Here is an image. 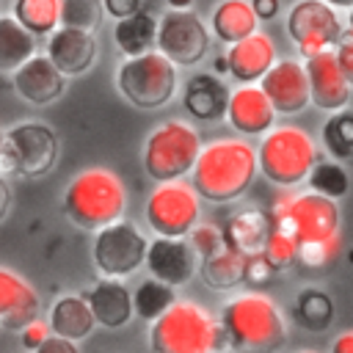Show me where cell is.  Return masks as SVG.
I'll return each mask as SVG.
<instances>
[{
  "label": "cell",
  "instance_id": "6da1fadb",
  "mask_svg": "<svg viewBox=\"0 0 353 353\" xmlns=\"http://www.w3.org/2000/svg\"><path fill=\"white\" fill-rule=\"evenodd\" d=\"M256 174V149L245 138H218L201 143L190 171V185L201 201L232 204L248 193Z\"/></svg>",
  "mask_w": 353,
  "mask_h": 353
},
{
  "label": "cell",
  "instance_id": "7a4b0ae2",
  "mask_svg": "<svg viewBox=\"0 0 353 353\" xmlns=\"http://www.w3.org/2000/svg\"><path fill=\"white\" fill-rule=\"evenodd\" d=\"M221 339L234 353H276L287 342V320L279 303L262 292H240L221 306Z\"/></svg>",
  "mask_w": 353,
  "mask_h": 353
},
{
  "label": "cell",
  "instance_id": "3957f363",
  "mask_svg": "<svg viewBox=\"0 0 353 353\" xmlns=\"http://www.w3.org/2000/svg\"><path fill=\"white\" fill-rule=\"evenodd\" d=\"M69 223L85 232H97L119 221L127 210V188L110 168H85L72 176L61 199Z\"/></svg>",
  "mask_w": 353,
  "mask_h": 353
},
{
  "label": "cell",
  "instance_id": "277c9868",
  "mask_svg": "<svg viewBox=\"0 0 353 353\" xmlns=\"http://www.w3.org/2000/svg\"><path fill=\"white\" fill-rule=\"evenodd\" d=\"M317 163L314 138L295 124H273L256 146V168L276 188H295L306 182Z\"/></svg>",
  "mask_w": 353,
  "mask_h": 353
},
{
  "label": "cell",
  "instance_id": "5b68a950",
  "mask_svg": "<svg viewBox=\"0 0 353 353\" xmlns=\"http://www.w3.org/2000/svg\"><path fill=\"white\" fill-rule=\"evenodd\" d=\"M218 342V320L196 301H174L149 325L152 353H212Z\"/></svg>",
  "mask_w": 353,
  "mask_h": 353
},
{
  "label": "cell",
  "instance_id": "8992f818",
  "mask_svg": "<svg viewBox=\"0 0 353 353\" xmlns=\"http://www.w3.org/2000/svg\"><path fill=\"white\" fill-rule=\"evenodd\" d=\"M61 141L44 121H19L0 135V176L39 179L58 163Z\"/></svg>",
  "mask_w": 353,
  "mask_h": 353
},
{
  "label": "cell",
  "instance_id": "52a82bcc",
  "mask_svg": "<svg viewBox=\"0 0 353 353\" xmlns=\"http://www.w3.org/2000/svg\"><path fill=\"white\" fill-rule=\"evenodd\" d=\"M176 69L179 66L157 50L124 58L116 69V91L138 110H157L168 105L179 91Z\"/></svg>",
  "mask_w": 353,
  "mask_h": 353
},
{
  "label": "cell",
  "instance_id": "ba28073f",
  "mask_svg": "<svg viewBox=\"0 0 353 353\" xmlns=\"http://www.w3.org/2000/svg\"><path fill=\"white\" fill-rule=\"evenodd\" d=\"M201 152V135L193 124L182 119H171L157 124L143 146H141V165L143 174L154 182L182 179L193 171V163Z\"/></svg>",
  "mask_w": 353,
  "mask_h": 353
},
{
  "label": "cell",
  "instance_id": "9c48e42d",
  "mask_svg": "<svg viewBox=\"0 0 353 353\" xmlns=\"http://www.w3.org/2000/svg\"><path fill=\"white\" fill-rule=\"evenodd\" d=\"M273 226L295 240V245L339 240V204L323 193L306 190L276 199L270 210Z\"/></svg>",
  "mask_w": 353,
  "mask_h": 353
},
{
  "label": "cell",
  "instance_id": "30bf717a",
  "mask_svg": "<svg viewBox=\"0 0 353 353\" xmlns=\"http://www.w3.org/2000/svg\"><path fill=\"white\" fill-rule=\"evenodd\" d=\"M146 223L160 237H188L201 221V196L185 179L157 182L143 204Z\"/></svg>",
  "mask_w": 353,
  "mask_h": 353
},
{
  "label": "cell",
  "instance_id": "8fae6325",
  "mask_svg": "<svg viewBox=\"0 0 353 353\" xmlns=\"http://www.w3.org/2000/svg\"><path fill=\"white\" fill-rule=\"evenodd\" d=\"M146 245H149V240L143 237V232L132 221L119 218V221L94 232L91 259H94V268L105 279H121L124 281L143 265Z\"/></svg>",
  "mask_w": 353,
  "mask_h": 353
},
{
  "label": "cell",
  "instance_id": "7c38bea8",
  "mask_svg": "<svg viewBox=\"0 0 353 353\" xmlns=\"http://www.w3.org/2000/svg\"><path fill=\"white\" fill-rule=\"evenodd\" d=\"M157 52L176 66H199L210 52V28L193 8H168L157 17Z\"/></svg>",
  "mask_w": 353,
  "mask_h": 353
},
{
  "label": "cell",
  "instance_id": "4fadbf2b",
  "mask_svg": "<svg viewBox=\"0 0 353 353\" xmlns=\"http://www.w3.org/2000/svg\"><path fill=\"white\" fill-rule=\"evenodd\" d=\"M284 30L290 41L298 47V52L309 58V55L334 50L339 36L345 33V25L339 11L325 0H298L287 11Z\"/></svg>",
  "mask_w": 353,
  "mask_h": 353
},
{
  "label": "cell",
  "instance_id": "5bb4252c",
  "mask_svg": "<svg viewBox=\"0 0 353 353\" xmlns=\"http://www.w3.org/2000/svg\"><path fill=\"white\" fill-rule=\"evenodd\" d=\"M259 88L270 99L276 116H295L309 105V80L303 61L276 58V63L262 74Z\"/></svg>",
  "mask_w": 353,
  "mask_h": 353
},
{
  "label": "cell",
  "instance_id": "9a60e30c",
  "mask_svg": "<svg viewBox=\"0 0 353 353\" xmlns=\"http://www.w3.org/2000/svg\"><path fill=\"white\" fill-rule=\"evenodd\" d=\"M303 69H306V80H309V105H314L317 110H325V113H336V110L347 108L353 88L345 80L334 50L303 58Z\"/></svg>",
  "mask_w": 353,
  "mask_h": 353
},
{
  "label": "cell",
  "instance_id": "2e32d148",
  "mask_svg": "<svg viewBox=\"0 0 353 353\" xmlns=\"http://www.w3.org/2000/svg\"><path fill=\"white\" fill-rule=\"evenodd\" d=\"M143 265L149 270V276L176 287H185L199 268V256L193 254V248L188 245L185 237H154L146 245V256Z\"/></svg>",
  "mask_w": 353,
  "mask_h": 353
},
{
  "label": "cell",
  "instance_id": "e0dca14e",
  "mask_svg": "<svg viewBox=\"0 0 353 353\" xmlns=\"http://www.w3.org/2000/svg\"><path fill=\"white\" fill-rule=\"evenodd\" d=\"M97 39L91 30H80V28H66L58 25L44 44V55L55 63V69L66 77H77L85 74L94 61H97Z\"/></svg>",
  "mask_w": 353,
  "mask_h": 353
},
{
  "label": "cell",
  "instance_id": "ac0fdd59",
  "mask_svg": "<svg viewBox=\"0 0 353 353\" xmlns=\"http://www.w3.org/2000/svg\"><path fill=\"white\" fill-rule=\"evenodd\" d=\"M11 88L28 105H50L63 97L66 74H61L47 55L33 52L19 69L11 72Z\"/></svg>",
  "mask_w": 353,
  "mask_h": 353
},
{
  "label": "cell",
  "instance_id": "d6986e66",
  "mask_svg": "<svg viewBox=\"0 0 353 353\" xmlns=\"http://www.w3.org/2000/svg\"><path fill=\"white\" fill-rule=\"evenodd\" d=\"M223 119L237 135H265L276 124V110L259 83H243L229 91Z\"/></svg>",
  "mask_w": 353,
  "mask_h": 353
},
{
  "label": "cell",
  "instance_id": "ffe728a7",
  "mask_svg": "<svg viewBox=\"0 0 353 353\" xmlns=\"http://www.w3.org/2000/svg\"><path fill=\"white\" fill-rule=\"evenodd\" d=\"M226 72L234 83H259L262 74L276 63V44L268 33L254 30L232 44H226Z\"/></svg>",
  "mask_w": 353,
  "mask_h": 353
},
{
  "label": "cell",
  "instance_id": "44dd1931",
  "mask_svg": "<svg viewBox=\"0 0 353 353\" xmlns=\"http://www.w3.org/2000/svg\"><path fill=\"white\" fill-rule=\"evenodd\" d=\"M229 85L215 72H196L182 83V108L190 119L215 124L226 116L229 102Z\"/></svg>",
  "mask_w": 353,
  "mask_h": 353
},
{
  "label": "cell",
  "instance_id": "7402d4cb",
  "mask_svg": "<svg viewBox=\"0 0 353 353\" xmlns=\"http://www.w3.org/2000/svg\"><path fill=\"white\" fill-rule=\"evenodd\" d=\"M85 301L91 306V314L97 320V325L102 328H124L135 312H132V292L124 287L121 279H99L88 292H85Z\"/></svg>",
  "mask_w": 353,
  "mask_h": 353
},
{
  "label": "cell",
  "instance_id": "603a6c76",
  "mask_svg": "<svg viewBox=\"0 0 353 353\" xmlns=\"http://www.w3.org/2000/svg\"><path fill=\"white\" fill-rule=\"evenodd\" d=\"M39 317L36 290L14 270L0 268V328L19 331Z\"/></svg>",
  "mask_w": 353,
  "mask_h": 353
},
{
  "label": "cell",
  "instance_id": "cb8c5ba5",
  "mask_svg": "<svg viewBox=\"0 0 353 353\" xmlns=\"http://www.w3.org/2000/svg\"><path fill=\"white\" fill-rule=\"evenodd\" d=\"M273 232V218L270 212L259 210V207H243L237 212H232V218L223 226V240L226 245L243 251L245 256L259 254L268 234Z\"/></svg>",
  "mask_w": 353,
  "mask_h": 353
},
{
  "label": "cell",
  "instance_id": "d4e9b609",
  "mask_svg": "<svg viewBox=\"0 0 353 353\" xmlns=\"http://www.w3.org/2000/svg\"><path fill=\"white\" fill-rule=\"evenodd\" d=\"M47 325L50 334L66 336V339H85L91 336V331L97 328V320L91 314V306L85 301V295H61L52 301L50 312H47Z\"/></svg>",
  "mask_w": 353,
  "mask_h": 353
},
{
  "label": "cell",
  "instance_id": "484cf974",
  "mask_svg": "<svg viewBox=\"0 0 353 353\" xmlns=\"http://www.w3.org/2000/svg\"><path fill=\"white\" fill-rule=\"evenodd\" d=\"M210 36L221 44H232L254 30H259V19L251 8V0H221L210 14Z\"/></svg>",
  "mask_w": 353,
  "mask_h": 353
},
{
  "label": "cell",
  "instance_id": "4316f807",
  "mask_svg": "<svg viewBox=\"0 0 353 353\" xmlns=\"http://www.w3.org/2000/svg\"><path fill=\"white\" fill-rule=\"evenodd\" d=\"M113 44L124 58L157 50V17L149 14L146 8L116 19L113 25Z\"/></svg>",
  "mask_w": 353,
  "mask_h": 353
},
{
  "label": "cell",
  "instance_id": "83f0119b",
  "mask_svg": "<svg viewBox=\"0 0 353 353\" xmlns=\"http://www.w3.org/2000/svg\"><path fill=\"white\" fill-rule=\"evenodd\" d=\"M245 262H248V256L243 251H237L232 245H223L215 254L199 259L196 273L212 290H232V287L243 284V279H245Z\"/></svg>",
  "mask_w": 353,
  "mask_h": 353
},
{
  "label": "cell",
  "instance_id": "f1b7e54d",
  "mask_svg": "<svg viewBox=\"0 0 353 353\" xmlns=\"http://www.w3.org/2000/svg\"><path fill=\"white\" fill-rule=\"evenodd\" d=\"M36 52V36L28 33L11 14L0 17V72L11 74Z\"/></svg>",
  "mask_w": 353,
  "mask_h": 353
},
{
  "label": "cell",
  "instance_id": "f546056e",
  "mask_svg": "<svg viewBox=\"0 0 353 353\" xmlns=\"http://www.w3.org/2000/svg\"><path fill=\"white\" fill-rule=\"evenodd\" d=\"M11 17L36 39L58 28V0H14Z\"/></svg>",
  "mask_w": 353,
  "mask_h": 353
},
{
  "label": "cell",
  "instance_id": "4dcf8cb0",
  "mask_svg": "<svg viewBox=\"0 0 353 353\" xmlns=\"http://www.w3.org/2000/svg\"><path fill=\"white\" fill-rule=\"evenodd\" d=\"M174 301H176L174 287L165 284V281H160V279H154V276L143 279V281L132 290V312H135V317L149 320V323H152L154 317H160Z\"/></svg>",
  "mask_w": 353,
  "mask_h": 353
},
{
  "label": "cell",
  "instance_id": "1f68e13d",
  "mask_svg": "<svg viewBox=\"0 0 353 353\" xmlns=\"http://www.w3.org/2000/svg\"><path fill=\"white\" fill-rule=\"evenodd\" d=\"M323 146L339 163H353V110H336L323 124Z\"/></svg>",
  "mask_w": 353,
  "mask_h": 353
},
{
  "label": "cell",
  "instance_id": "d6a6232c",
  "mask_svg": "<svg viewBox=\"0 0 353 353\" xmlns=\"http://www.w3.org/2000/svg\"><path fill=\"white\" fill-rule=\"evenodd\" d=\"M295 320L309 331H323L334 320V301L317 287H306L295 298Z\"/></svg>",
  "mask_w": 353,
  "mask_h": 353
},
{
  "label": "cell",
  "instance_id": "836d02e7",
  "mask_svg": "<svg viewBox=\"0 0 353 353\" xmlns=\"http://www.w3.org/2000/svg\"><path fill=\"white\" fill-rule=\"evenodd\" d=\"M306 185H309V190L323 193L328 199H342L347 193V188H350V176H347L345 163H339V160H320L317 157V163L312 165V171L306 176Z\"/></svg>",
  "mask_w": 353,
  "mask_h": 353
},
{
  "label": "cell",
  "instance_id": "e575fe53",
  "mask_svg": "<svg viewBox=\"0 0 353 353\" xmlns=\"http://www.w3.org/2000/svg\"><path fill=\"white\" fill-rule=\"evenodd\" d=\"M102 17H105L102 0H58V25L94 33Z\"/></svg>",
  "mask_w": 353,
  "mask_h": 353
},
{
  "label": "cell",
  "instance_id": "d590c367",
  "mask_svg": "<svg viewBox=\"0 0 353 353\" xmlns=\"http://www.w3.org/2000/svg\"><path fill=\"white\" fill-rule=\"evenodd\" d=\"M259 254L265 256V262L273 270H287L290 265L298 262V245H295V240L290 234H284L281 229H276V226L268 234V240H265V245H262Z\"/></svg>",
  "mask_w": 353,
  "mask_h": 353
},
{
  "label": "cell",
  "instance_id": "8d00e7d4",
  "mask_svg": "<svg viewBox=\"0 0 353 353\" xmlns=\"http://www.w3.org/2000/svg\"><path fill=\"white\" fill-rule=\"evenodd\" d=\"M185 240H188V245L193 248V254H196L199 259H204V256H210V254H215L218 248L226 245L223 229H218V226H212V223H201V221L188 232Z\"/></svg>",
  "mask_w": 353,
  "mask_h": 353
},
{
  "label": "cell",
  "instance_id": "74e56055",
  "mask_svg": "<svg viewBox=\"0 0 353 353\" xmlns=\"http://www.w3.org/2000/svg\"><path fill=\"white\" fill-rule=\"evenodd\" d=\"M339 254V240H325V243H309L298 248V262L306 268H325L334 256Z\"/></svg>",
  "mask_w": 353,
  "mask_h": 353
},
{
  "label": "cell",
  "instance_id": "f35d334b",
  "mask_svg": "<svg viewBox=\"0 0 353 353\" xmlns=\"http://www.w3.org/2000/svg\"><path fill=\"white\" fill-rule=\"evenodd\" d=\"M334 55H336V63H339L345 80H347L350 88H353V33H350V30H345V33L339 36V41H336V47H334Z\"/></svg>",
  "mask_w": 353,
  "mask_h": 353
},
{
  "label": "cell",
  "instance_id": "ab89813d",
  "mask_svg": "<svg viewBox=\"0 0 353 353\" xmlns=\"http://www.w3.org/2000/svg\"><path fill=\"white\" fill-rule=\"evenodd\" d=\"M273 273H276V270L265 262L262 254H251L248 262H245V279H243V281H248V284H254V287H262V284H268V281L273 279Z\"/></svg>",
  "mask_w": 353,
  "mask_h": 353
},
{
  "label": "cell",
  "instance_id": "60d3db41",
  "mask_svg": "<svg viewBox=\"0 0 353 353\" xmlns=\"http://www.w3.org/2000/svg\"><path fill=\"white\" fill-rule=\"evenodd\" d=\"M47 334H50V325H47V323H41L39 317L19 328V339H22V345H25L28 350H36V347L44 342V336H47Z\"/></svg>",
  "mask_w": 353,
  "mask_h": 353
},
{
  "label": "cell",
  "instance_id": "b9f144b4",
  "mask_svg": "<svg viewBox=\"0 0 353 353\" xmlns=\"http://www.w3.org/2000/svg\"><path fill=\"white\" fill-rule=\"evenodd\" d=\"M33 353H80V347H77L74 339H66V336H58V334H47L44 342Z\"/></svg>",
  "mask_w": 353,
  "mask_h": 353
},
{
  "label": "cell",
  "instance_id": "7bdbcfd3",
  "mask_svg": "<svg viewBox=\"0 0 353 353\" xmlns=\"http://www.w3.org/2000/svg\"><path fill=\"white\" fill-rule=\"evenodd\" d=\"M102 8H105L108 17L121 19V17H130V14L141 11V0H102Z\"/></svg>",
  "mask_w": 353,
  "mask_h": 353
},
{
  "label": "cell",
  "instance_id": "ee69618b",
  "mask_svg": "<svg viewBox=\"0 0 353 353\" xmlns=\"http://www.w3.org/2000/svg\"><path fill=\"white\" fill-rule=\"evenodd\" d=\"M251 8L259 22H268L281 11V0H251Z\"/></svg>",
  "mask_w": 353,
  "mask_h": 353
},
{
  "label": "cell",
  "instance_id": "f6af8a7d",
  "mask_svg": "<svg viewBox=\"0 0 353 353\" xmlns=\"http://www.w3.org/2000/svg\"><path fill=\"white\" fill-rule=\"evenodd\" d=\"M331 353H353V331H342V334L334 339Z\"/></svg>",
  "mask_w": 353,
  "mask_h": 353
},
{
  "label": "cell",
  "instance_id": "bcb514c9",
  "mask_svg": "<svg viewBox=\"0 0 353 353\" xmlns=\"http://www.w3.org/2000/svg\"><path fill=\"white\" fill-rule=\"evenodd\" d=\"M11 210V188H8V179L0 176V221L8 215Z\"/></svg>",
  "mask_w": 353,
  "mask_h": 353
},
{
  "label": "cell",
  "instance_id": "7dc6e473",
  "mask_svg": "<svg viewBox=\"0 0 353 353\" xmlns=\"http://www.w3.org/2000/svg\"><path fill=\"white\" fill-rule=\"evenodd\" d=\"M325 3H328V6H334V8H336V11H342V8H345V11H347V8H350V6H353V0H325Z\"/></svg>",
  "mask_w": 353,
  "mask_h": 353
},
{
  "label": "cell",
  "instance_id": "c3c4849f",
  "mask_svg": "<svg viewBox=\"0 0 353 353\" xmlns=\"http://www.w3.org/2000/svg\"><path fill=\"white\" fill-rule=\"evenodd\" d=\"M165 3H168V8H190L193 0H165Z\"/></svg>",
  "mask_w": 353,
  "mask_h": 353
},
{
  "label": "cell",
  "instance_id": "681fc988",
  "mask_svg": "<svg viewBox=\"0 0 353 353\" xmlns=\"http://www.w3.org/2000/svg\"><path fill=\"white\" fill-rule=\"evenodd\" d=\"M345 30H350V33H353V6L347 8V17H345Z\"/></svg>",
  "mask_w": 353,
  "mask_h": 353
},
{
  "label": "cell",
  "instance_id": "f907efd6",
  "mask_svg": "<svg viewBox=\"0 0 353 353\" xmlns=\"http://www.w3.org/2000/svg\"><path fill=\"white\" fill-rule=\"evenodd\" d=\"M298 353H317V350H298Z\"/></svg>",
  "mask_w": 353,
  "mask_h": 353
},
{
  "label": "cell",
  "instance_id": "816d5d0a",
  "mask_svg": "<svg viewBox=\"0 0 353 353\" xmlns=\"http://www.w3.org/2000/svg\"><path fill=\"white\" fill-rule=\"evenodd\" d=\"M0 135H3V130H0Z\"/></svg>",
  "mask_w": 353,
  "mask_h": 353
}]
</instances>
